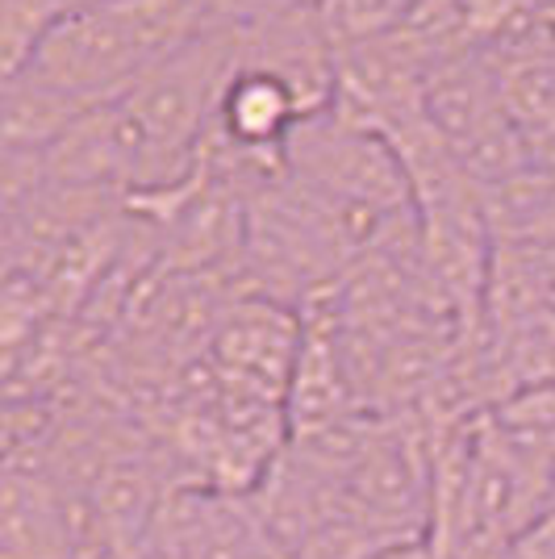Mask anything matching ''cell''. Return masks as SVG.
<instances>
[{"label":"cell","mask_w":555,"mask_h":559,"mask_svg":"<svg viewBox=\"0 0 555 559\" xmlns=\"http://www.w3.org/2000/svg\"><path fill=\"white\" fill-rule=\"evenodd\" d=\"M209 29H222L213 0H105L63 13L22 71L96 109Z\"/></svg>","instance_id":"6da1fadb"},{"label":"cell","mask_w":555,"mask_h":559,"mask_svg":"<svg viewBox=\"0 0 555 559\" xmlns=\"http://www.w3.org/2000/svg\"><path fill=\"white\" fill-rule=\"evenodd\" d=\"M243 63L238 29H209L155 71H146L126 96L109 100L134 151V192H160L192 176L205 146L217 100Z\"/></svg>","instance_id":"7a4b0ae2"},{"label":"cell","mask_w":555,"mask_h":559,"mask_svg":"<svg viewBox=\"0 0 555 559\" xmlns=\"http://www.w3.org/2000/svg\"><path fill=\"white\" fill-rule=\"evenodd\" d=\"M284 176L343 213L368 247L397 217L414 213V188L393 142L355 126L334 105L302 121L284 151Z\"/></svg>","instance_id":"3957f363"},{"label":"cell","mask_w":555,"mask_h":559,"mask_svg":"<svg viewBox=\"0 0 555 559\" xmlns=\"http://www.w3.org/2000/svg\"><path fill=\"white\" fill-rule=\"evenodd\" d=\"M305 343V313L293 305L268 301L255 293H238L209 343V368L234 393L280 401L288 396V380Z\"/></svg>","instance_id":"277c9868"},{"label":"cell","mask_w":555,"mask_h":559,"mask_svg":"<svg viewBox=\"0 0 555 559\" xmlns=\"http://www.w3.org/2000/svg\"><path fill=\"white\" fill-rule=\"evenodd\" d=\"M309 109L280 75L263 68L238 63L226 93L217 100L213 139L231 151L234 159L263 171H284V151L302 130Z\"/></svg>","instance_id":"5b68a950"},{"label":"cell","mask_w":555,"mask_h":559,"mask_svg":"<svg viewBox=\"0 0 555 559\" xmlns=\"http://www.w3.org/2000/svg\"><path fill=\"white\" fill-rule=\"evenodd\" d=\"M243 38V63L280 75L293 93L302 96L309 117L334 105L339 93V47L330 43L318 13L309 4H293L263 22L238 29Z\"/></svg>","instance_id":"8992f818"},{"label":"cell","mask_w":555,"mask_h":559,"mask_svg":"<svg viewBox=\"0 0 555 559\" xmlns=\"http://www.w3.org/2000/svg\"><path fill=\"white\" fill-rule=\"evenodd\" d=\"M88 114L80 100L43 84L38 75L17 71L4 75V109H0V134L4 151H47L68 134L80 117Z\"/></svg>","instance_id":"52a82bcc"},{"label":"cell","mask_w":555,"mask_h":559,"mask_svg":"<svg viewBox=\"0 0 555 559\" xmlns=\"http://www.w3.org/2000/svg\"><path fill=\"white\" fill-rule=\"evenodd\" d=\"M506 559H555V510L543 513L534 526L513 538Z\"/></svg>","instance_id":"ba28073f"},{"label":"cell","mask_w":555,"mask_h":559,"mask_svg":"<svg viewBox=\"0 0 555 559\" xmlns=\"http://www.w3.org/2000/svg\"><path fill=\"white\" fill-rule=\"evenodd\" d=\"M88 4H105V0H63V13H71V9H88ZM59 13V17H63Z\"/></svg>","instance_id":"9c48e42d"},{"label":"cell","mask_w":555,"mask_h":559,"mask_svg":"<svg viewBox=\"0 0 555 559\" xmlns=\"http://www.w3.org/2000/svg\"><path fill=\"white\" fill-rule=\"evenodd\" d=\"M534 4H555V0H534Z\"/></svg>","instance_id":"30bf717a"}]
</instances>
